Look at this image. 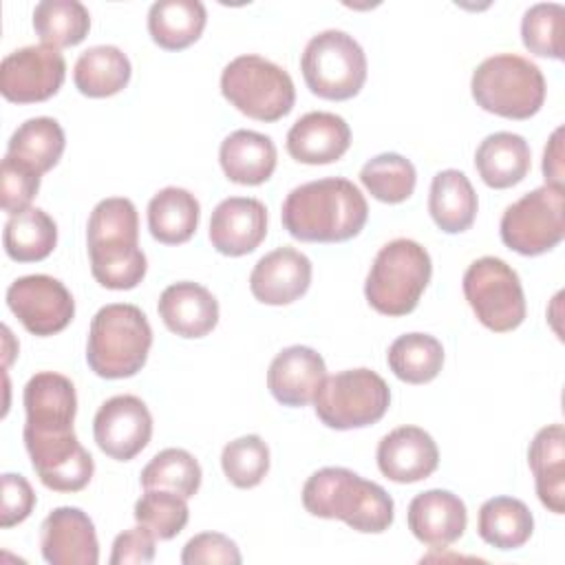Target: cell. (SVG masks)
<instances>
[{
  "instance_id": "obj_29",
  "label": "cell",
  "mask_w": 565,
  "mask_h": 565,
  "mask_svg": "<svg viewBox=\"0 0 565 565\" xmlns=\"http://www.w3.org/2000/svg\"><path fill=\"white\" fill-rule=\"evenodd\" d=\"M201 205L196 196L177 185L159 190L148 203V230L163 245H181L192 238L199 227Z\"/></svg>"
},
{
  "instance_id": "obj_16",
  "label": "cell",
  "mask_w": 565,
  "mask_h": 565,
  "mask_svg": "<svg viewBox=\"0 0 565 565\" xmlns=\"http://www.w3.org/2000/svg\"><path fill=\"white\" fill-rule=\"evenodd\" d=\"M40 552L51 565H97L99 543L90 516L71 505L51 510L40 527Z\"/></svg>"
},
{
  "instance_id": "obj_3",
  "label": "cell",
  "mask_w": 565,
  "mask_h": 565,
  "mask_svg": "<svg viewBox=\"0 0 565 565\" xmlns=\"http://www.w3.org/2000/svg\"><path fill=\"white\" fill-rule=\"evenodd\" d=\"M302 505L318 519H338L364 534L386 532L395 516V503L380 483L342 466L316 470L302 486Z\"/></svg>"
},
{
  "instance_id": "obj_17",
  "label": "cell",
  "mask_w": 565,
  "mask_h": 565,
  "mask_svg": "<svg viewBox=\"0 0 565 565\" xmlns=\"http://www.w3.org/2000/svg\"><path fill=\"white\" fill-rule=\"evenodd\" d=\"M267 236V207L254 196L223 199L210 218V243L223 256H245Z\"/></svg>"
},
{
  "instance_id": "obj_31",
  "label": "cell",
  "mask_w": 565,
  "mask_h": 565,
  "mask_svg": "<svg viewBox=\"0 0 565 565\" xmlns=\"http://www.w3.org/2000/svg\"><path fill=\"white\" fill-rule=\"evenodd\" d=\"M207 22L199 0H157L148 11V31L154 44L166 51H181L194 44Z\"/></svg>"
},
{
  "instance_id": "obj_44",
  "label": "cell",
  "mask_w": 565,
  "mask_h": 565,
  "mask_svg": "<svg viewBox=\"0 0 565 565\" xmlns=\"http://www.w3.org/2000/svg\"><path fill=\"white\" fill-rule=\"evenodd\" d=\"M35 505V492L31 483L22 475L4 472L2 475V508H0V525L13 527L22 523Z\"/></svg>"
},
{
  "instance_id": "obj_11",
  "label": "cell",
  "mask_w": 565,
  "mask_h": 565,
  "mask_svg": "<svg viewBox=\"0 0 565 565\" xmlns=\"http://www.w3.org/2000/svg\"><path fill=\"white\" fill-rule=\"evenodd\" d=\"M565 188L541 185L505 207L499 234L505 247L521 256H539L554 249L565 236Z\"/></svg>"
},
{
  "instance_id": "obj_23",
  "label": "cell",
  "mask_w": 565,
  "mask_h": 565,
  "mask_svg": "<svg viewBox=\"0 0 565 565\" xmlns=\"http://www.w3.org/2000/svg\"><path fill=\"white\" fill-rule=\"evenodd\" d=\"M351 146L349 124L327 110H311L294 121L287 132V152L298 163L324 166L338 161Z\"/></svg>"
},
{
  "instance_id": "obj_22",
  "label": "cell",
  "mask_w": 565,
  "mask_h": 565,
  "mask_svg": "<svg viewBox=\"0 0 565 565\" xmlns=\"http://www.w3.org/2000/svg\"><path fill=\"white\" fill-rule=\"evenodd\" d=\"M327 364L322 355L305 344H291L276 353L267 371V388L282 406H307L322 380Z\"/></svg>"
},
{
  "instance_id": "obj_12",
  "label": "cell",
  "mask_w": 565,
  "mask_h": 565,
  "mask_svg": "<svg viewBox=\"0 0 565 565\" xmlns=\"http://www.w3.org/2000/svg\"><path fill=\"white\" fill-rule=\"evenodd\" d=\"M7 307L29 333L40 338L64 331L75 316V300L66 285L46 274L15 278L7 289Z\"/></svg>"
},
{
  "instance_id": "obj_40",
  "label": "cell",
  "mask_w": 565,
  "mask_h": 565,
  "mask_svg": "<svg viewBox=\"0 0 565 565\" xmlns=\"http://www.w3.org/2000/svg\"><path fill=\"white\" fill-rule=\"evenodd\" d=\"M563 18L565 9L558 2H536L521 20L523 46L539 55L563 60Z\"/></svg>"
},
{
  "instance_id": "obj_5",
  "label": "cell",
  "mask_w": 565,
  "mask_h": 565,
  "mask_svg": "<svg viewBox=\"0 0 565 565\" xmlns=\"http://www.w3.org/2000/svg\"><path fill=\"white\" fill-rule=\"evenodd\" d=\"M430 274L433 263L426 247L413 238H393L375 254L364 296L382 316H406L417 307Z\"/></svg>"
},
{
  "instance_id": "obj_45",
  "label": "cell",
  "mask_w": 565,
  "mask_h": 565,
  "mask_svg": "<svg viewBox=\"0 0 565 565\" xmlns=\"http://www.w3.org/2000/svg\"><path fill=\"white\" fill-rule=\"evenodd\" d=\"M154 541H157L154 534L148 527L137 523L135 527L115 536L108 563L110 565H146V563H152Z\"/></svg>"
},
{
  "instance_id": "obj_19",
  "label": "cell",
  "mask_w": 565,
  "mask_h": 565,
  "mask_svg": "<svg viewBox=\"0 0 565 565\" xmlns=\"http://www.w3.org/2000/svg\"><path fill=\"white\" fill-rule=\"evenodd\" d=\"M24 430L22 433H62L73 430L77 413L75 386L66 375L40 371L29 377L24 393Z\"/></svg>"
},
{
  "instance_id": "obj_18",
  "label": "cell",
  "mask_w": 565,
  "mask_h": 565,
  "mask_svg": "<svg viewBox=\"0 0 565 565\" xmlns=\"http://www.w3.org/2000/svg\"><path fill=\"white\" fill-rule=\"evenodd\" d=\"M377 468L395 483H415L428 479L439 466L435 439L419 426H399L377 444Z\"/></svg>"
},
{
  "instance_id": "obj_24",
  "label": "cell",
  "mask_w": 565,
  "mask_h": 565,
  "mask_svg": "<svg viewBox=\"0 0 565 565\" xmlns=\"http://www.w3.org/2000/svg\"><path fill=\"white\" fill-rule=\"evenodd\" d=\"M157 311L179 338H203L218 322V300L207 287L192 280L168 285L159 296Z\"/></svg>"
},
{
  "instance_id": "obj_13",
  "label": "cell",
  "mask_w": 565,
  "mask_h": 565,
  "mask_svg": "<svg viewBox=\"0 0 565 565\" xmlns=\"http://www.w3.org/2000/svg\"><path fill=\"white\" fill-rule=\"evenodd\" d=\"M31 466L49 490L79 492L95 472L90 452L77 441L75 430L22 433Z\"/></svg>"
},
{
  "instance_id": "obj_4",
  "label": "cell",
  "mask_w": 565,
  "mask_h": 565,
  "mask_svg": "<svg viewBox=\"0 0 565 565\" xmlns=\"http://www.w3.org/2000/svg\"><path fill=\"white\" fill-rule=\"evenodd\" d=\"M152 347V329L146 313L128 302L102 307L88 329L86 362L104 380H121L139 373Z\"/></svg>"
},
{
  "instance_id": "obj_43",
  "label": "cell",
  "mask_w": 565,
  "mask_h": 565,
  "mask_svg": "<svg viewBox=\"0 0 565 565\" xmlns=\"http://www.w3.org/2000/svg\"><path fill=\"white\" fill-rule=\"evenodd\" d=\"M241 561L243 558L236 543L221 532H201L192 536L181 552L183 565H238Z\"/></svg>"
},
{
  "instance_id": "obj_34",
  "label": "cell",
  "mask_w": 565,
  "mask_h": 565,
  "mask_svg": "<svg viewBox=\"0 0 565 565\" xmlns=\"http://www.w3.org/2000/svg\"><path fill=\"white\" fill-rule=\"evenodd\" d=\"M2 243L11 260H44L57 245V225L44 210L26 207L9 216L2 232Z\"/></svg>"
},
{
  "instance_id": "obj_25",
  "label": "cell",
  "mask_w": 565,
  "mask_h": 565,
  "mask_svg": "<svg viewBox=\"0 0 565 565\" xmlns=\"http://www.w3.org/2000/svg\"><path fill=\"white\" fill-rule=\"evenodd\" d=\"M218 161L232 183L260 185L274 174L278 152L271 137L241 128L221 141Z\"/></svg>"
},
{
  "instance_id": "obj_2",
  "label": "cell",
  "mask_w": 565,
  "mask_h": 565,
  "mask_svg": "<svg viewBox=\"0 0 565 565\" xmlns=\"http://www.w3.org/2000/svg\"><path fill=\"white\" fill-rule=\"evenodd\" d=\"M86 243L93 278L102 287L124 291L143 280L148 260L139 247V216L130 199H102L88 216Z\"/></svg>"
},
{
  "instance_id": "obj_26",
  "label": "cell",
  "mask_w": 565,
  "mask_h": 565,
  "mask_svg": "<svg viewBox=\"0 0 565 565\" xmlns=\"http://www.w3.org/2000/svg\"><path fill=\"white\" fill-rule=\"evenodd\" d=\"M527 463L541 503L554 512H565V430L561 424L541 428L527 448Z\"/></svg>"
},
{
  "instance_id": "obj_14",
  "label": "cell",
  "mask_w": 565,
  "mask_h": 565,
  "mask_svg": "<svg viewBox=\"0 0 565 565\" xmlns=\"http://www.w3.org/2000/svg\"><path fill=\"white\" fill-rule=\"evenodd\" d=\"M66 77L64 55L46 44H31L4 55L0 93L13 104H35L53 97Z\"/></svg>"
},
{
  "instance_id": "obj_21",
  "label": "cell",
  "mask_w": 565,
  "mask_h": 565,
  "mask_svg": "<svg viewBox=\"0 0 565 565\" xmlns=\"http://www.w3.org/2000/svg\"><path fill=\"white\" fill-rule=\"evenodd\" d=\"M408 530L413 536L430 547H448L459 541L468 525L466 503L450 490H426L408 503Z\"/></svg>"
},
{
  "instance_id": "obj_39",
  "label": "cell",
  "mask_w": 565,
  "mask_h": 565,
  "mask_svg": "<svg viewBox=\"0 0 565 565\" xmlns=\"http://www.w3.org/2000/svg\"><path fill=\"white\" fill-rule=\"evenodd\" d=\"M221 468L236 488H256L269 472V448L260 435H243L223 446Z\"/></svg>"
},
{
  "instance_id": "obj_7",
  "label": "cell",
  "mask_w": 565,
  "mask_h": 565,
  "mask_svg": "<svg viewBox=\"0 0 565 565\" xmlns=\"http://www.w3.org/2000/svg\"><path fill=\"white\" fill-rule=\"evenodd\" d=\"M223 97L243 115L278 121L294 108L296 88L289 73L260 55H238L221 73Z\"/></svg>"
},
{
  "instance_id": "obj_9",
  "label": "cell",
  "mask_w": 565,
  "mask_h": 565,
  "mask_svg": "<svg viewBox=\"0 0 565 565\" xmlns=\"http://www.w3.org/2000/svg\"><path fill=\"white\" fill-rule=\"evenodd\" d=\"M391 404V388L371 369H347L322 380L313 395L318 419L335 430L377 424Z\"/></svg>"
},
{
  "instance_id": "obj_42",
  "label": "cell",
  "mask_w": 565,
  "mask_h": 565,
  "mask_svg": "<svg viewBox=\"0 0 565 565\" xmlns=\"http://www.w3.org/2000/svg\"><path fill=\"white\" fill-rule=\"evenodd\" d=\"M40 190V174L18 159L4 154L2 174H0V203L2 210L11 216L31 207L33 196Z\"/></svg>"
},
{
  "instance_id": "obj_1",
  "label": "cell",
  "mask_w": 565,
  "mask_h": 565,
  "mask_svg": "<svg viewBox=\"0 0 565 565\" xmlns=\"http://www.w3.org/2000/svg\"><path fill=\"white\" fill-rule=\"evenodd\" d=\"M282 227L302 243H342L362 232L369 203L344 177H324L294 188L282 203Z\"/></svg>"
},
{
  "instance_id": "obj_27",
  "label": "cell",
  "mask_w": 565,
  "mask_h": 565,
  "mask_svg": "<svg viewBox=\"0 0 565 565\" xmlns=\"http://www.w3.org/2000/svg\"><path fill=\"white\" fill-rule=\"evenodd\" d=\"M532 166L527 141L508 130L488 135L475 152V168L488 188L505 190L521 183Z\"/></svg>"
},
{
  "instance_id": "obj_15",
  "label": "cell",
  "mask_w": 565,
  "mask_h": 565,
  "mask_svg": "<svg viewBox=\"0 0 565 565\" xmlns=\"http://www.w3.org/2000/svg\"><path fill=\"white\" fill-rule=\"evenodd\" d=\"M93 437L99 450L110 459L130 461L152 437V415L139 397L115 395L95 413Z\"/></svg>"
},
{
  "instance_id": "obj_33",
  "label": "cell",
  "mask_w": 565,
  "mask_h": 565,
  "mask_svg": "<svg viewBox=\"0 0 565 565\" xmlns=\"http://www.w3.org/2000/svg\"><path fill=\"white\" fill-rule=\"evenodd\" d=\"M64 146L66 137L57 119L31 117L13 130L7 146V154L29 166L38 174H44L57 166Z\"/></svg>"
},
{
  "instance_id": "obj_38",
  "label": "cell",
  "mask_w": 565,
  "mask_h": 565,
  "mask_svg": "<svg viewBox=\"0 0 565 565\" xmlns=\"http://www.w3.org/2000/svg\"><path fill=\"white\" fill-rule=\"evenodd\" d=\"M360 181L373 199L382 203H402L413 194L417 172L411 159L397 152H382L362 166Z\"/></svg>"
},
{
  "instance_id": "obj_36",
  "label": "cell",
  "mask_w": 565,
  "mask_h": 565,
  "mask_svg": "<svg viewBox=\"0 0 565 565\" xmlns=\"http://www.w3.org/2000/svg\"><path fill=\"white\" fill-rule=\"evenodd\" d=\"M33 29L46 46H75L88 35L90 13L77 0H42L33 9Z\"/></svg>"
},
{
  "instance_id": "obj_20",
  "label": "cell",
  "mask_w": 565,
  "mask_h": 565,
  "mask_svg": "<svg viewBox=\"0 0 565 565\" xmlns=\"http://www.w3.org/2000/svg\"><path fill=\"white\" fill-rule=\"evenodd\" d=\"M311 285V260L294 247H276L258 258L249 274V289L263 305L280 307L298 300Z\"/></svg>"
},
{
  "instance_id": "obj_37",
  "label": "cell",
  "mask_w": 565,
  "mask_h": 565,
  "mask_svg": "<svg viewBox=\"0 0 565 565\" xmlns=\"http://www.w3.org/2000/svg\"><path fill=\"white\" fill-rule=\"evenodd\" d=\"M143 490H170L183 499H190L201 488V466L183 448H166L157 452L141 470Z\"/></svg>"
},
{
  "instance_id": "obj_8",
  "label": "cell",
  "mask_w": 565,
  "mask_h": 565,
  "mask_svg": "<svg viewBox=\"0 0 565 565\" xmlns=\"http://www.w3.org/2000/svg\"><path fill=\"white\" fill-rule=\"evenodd\" d=\"M300 71L313 95L344 102L355 97L366 82V55L353 35L327 29L307 42Z\"/></svg>"
},
{
  "instance_id": "obj_30",
  "label": "cell",
  "mask_w": 565,
  "mask_h": 565,
  "mask_svg": "<svg viewBox=\"0 0 565 565\" xmlns=\"http://www.w3.org/2000/svg\"><path fill=\"white\" fill-rule=\"evenodd\" d=\"M130 60L121 49L113 44H97L77 57L73 66V82L82 95L102 99L124 90L130 82Z\"/></svg>"
},
{
  "instance_id": "obj_32",
  "label": "cell",
  "mask_w": 565,
  "mask_h": 565,
  "mask_svg": "<svg viewBox=\"0 0 565 565\" xmlns=\"http://www.w3.org/2000/svg\"><path fill=\"white\" fill-rule=\"evenodd\" d=\"M477 532L497 550H516L530 541L534 516L521 499L492 497L479 508Z\"/></svg>"
},
{
  "instance_id": "obj_10",
  "label": "cell",
  "mask_w": 565,
  "mask_h": 565,
  "mask_svg": "<svg viewBox=\"0 0 565 565\" xmlns=\"http://www.w3.org/2000/svg\"><path fill=\"white\" fill-rule=\"evenodd\" d=\"M463 296L477 320L494 331L508 333L525 320V294L519 274L497 256H481L463 271Z\"/></svg>"
},
{
  "instance_id": "obj_41",
  "label": "cell",
  "mask_w": 565,
  "mask_h": 565,
  "mask_svg": "<svg viewBox=\"0 0 565 565\" xmlns=\"http://www.w3.org/2000/svg\"><path fill=\"white\" fill-rule=\"evenodd\" d=\"M135 519L139 525L148 527L154 539H174L190 519V510L183 497L170 490H146L135 503Z\"/></svg>"
},
{
  "instance_id": "obj_6",
  "label": "cell",
  "mask_w": 565,
  "mask_h": 565,
  "mask_svg": "<svg viewBox=\"0 0 565 565\" xmlns=\"http://www.w3.org/2000/svg\"><path fill=\"white\" fill-rule=\"evenodd\" d=\"M470 93L486 113L505 119H530L545 102V77L527 57L497 53L475 68Z\"/></svg>"
},
{
  "instance_id": "obj_46",
  "label": "cell",
  "mask_w": 565,
  "mask_h": 565,
  "mask_svg": "<svg viewBox=\"0 0 565 565\" xmlns=\"http://www.w3.org/2000/svg\"><path fill=\"white\" fill-rule=\"evenodd\" d=\"M563 128H556L543 152V177L550 185H563Z\"/></svg>"
},
{
  "instance_id": "obj_28",
  "label": "cell",
  "mask_w": 565,
  "mask_h": 565,
  "mask_svg": "<svg viewBox=\"0 0 565 565\" xmlns=\"http://www.w3.org/2000/svg\"><path fill=\"white\" fill-rule=\"evenodd\" d=\"M477 207V192L461 170L448 168L433 177L428 192V212L441 232H466L475 223Z\"/></svg>"
},
{
  "instance_id": "obj_35",
  "label": "cell",
  "mask_w": 565,
  "mask_h": 565,
  "mask_svg": "<svg viewBox=\"0 0 565 565\" xmlns=\"http://www.w3.org/2000/svg\"><path fill=\"white\" fill-rule=\"evenodd\" d=\"M388 369L406 384H426L444 366V347L430 333H404L395 338L386 353Z\"/></svg>"
}]
</instances>
